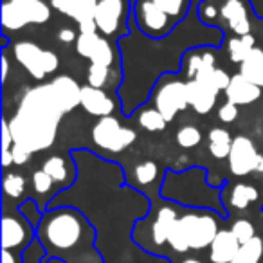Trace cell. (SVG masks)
I'll return each mask as SVG.
<instances>
[{"instance_id": "obj_1", "label": "cell", "mask_w": 263, "mask_h": 263, "mask_svg": "<svg viewBox=\"0 0 263 263\" xmlns=\"http://www.w3.org/2000/svg\"><path fill=\"white\" fill-rule=\"evenodd\" d=\"M197 2L190 15L164 38H150L130 18V34L117 40L123 80L117 88L121 110L126 117L146 105L152 90L164 74L182 70L184 54L197 47H220L226 33L220 26H205L197 16Z\"/></svg>"}, {"instance_id": "obj_2", "label": "cell", "mask_w": 263, "mask_h": 263, "mask_svg": "<svg viewBox=\"0 0 263 263\" xmlns=\"http://www.w3.org/2000/svg\"><path fill=\"white\" fill-rule=\"evenodd\" d=\"M80 99L81 87L70 76H58L29 88L13 117H8L15 144L29 154L51 148L63 116L80 106Z\"/></svg>"}, {"instance_id": "obj_3", "label": "cell", "mask_w": 263, "mask_h": 263, "mask_svg": "<svg viewBox=\"0 0 263 263\" xmlns=\"http://www.w3.org/2000/svg\"><path fill=\"white\" fill-rule=\"evenodd\" d=\"M161 197L190 209H218L223 215L220 208L222 195L208 182V172L204 168H187L182 172L168 170L162 179Z\"/></svg>"}, {"instance_id": "obj_4", "label": "cell", "mask_w": 263, "mask_h": 263, "mask_svg": "<svg viewBox=\"0 0 263 263\" xmlns=\"http://www.w3.org/2000/svg\"><path fill=\"white\" fill-rule=\"evenodd\" d=\"M92 229L85 216L72 205H58L49 208L36 226V234L42 245L56 251L74 249L85 234H90Z\"/></svg>"}, {"instance_id": "obj_5", "label": "cell", "mask_w": 263, "mask_h": 263, "mask_svg": "<svg viewBox=\"0 0 263 263\" xmlns=\"http://www.w3.org/2000/svg\"><path fill=\"white\" fill-rule=\"evenodd\" d=\"M218 231V218L211 209H187L172 227L168 243L177 252L200 251L211 247Z\"/></svg>"}, {"instance_id": "obj_6", "label": "cell", "mask_w": 263, "mask_h": 263, "mask_svg": "<svg viewBox=\"0 0 263 263\" xmlns=\"http://www.w3.org/2000/svg\"><path fill=\"white\" fill-rule=\"evenodd\" d=\"M2 34L22 31L27 26H44L51 20L52 8L45 0H2Z\"/></svg>"}, {"instance_id": "obj_7", "label": "cell", "mask_w": 263, "mask_h": 263, "mask_svg": "<svg viewBox=\"0 0 263 263\" xmlns=\"http://www.w3.org/2000/svg\"><path fill=\"white\" fill-rule=\"evenodd\" d=\"M132 0H98L94 24L99 34L108 40H121L130 34Z\"/></svg>"}, {"instance_id": "obj_8", "label": "cell", "mask_w": 263, "mask_h": 263, "mask_svg": "<svg viewBox=\"0 0 263 263\" xmlns=\"http://www.w3.org/2000/svg\"><path fill=\"white\" fill-rule=\"evenodd\" d=\"M13 56L33 80L44 81L60 67V58L54 51L44 49L31 40H20L13 45Z\"/></svg>"}, {"instance_id": "obj_9", "label": "cell", "mask_w": 263, "mask_h": 263, "mask_svg": "<svg viewBox=\"0 0 263 263\" xmlns=\"http://www.w3.org/2000/svg\"><path fill=\"white\" fill-rule=\"evenodd\" d=\"M150 99L155 108L166 117L168 123H172L177 117V114H180L190 106L186 81L179 80L173 74H164L157 81V85L152 90Z\"/></svg>"}, {"instance_id": "obj_10", "label": "cell", "mask_w": 263, "mask_h": 263, "mask_svg": "<svg viewBox=\"0 0 263 263\" xmlns=\"http://www.w3.org/2000/svg\"><path fill=\"white\" fill-rule=\"evenodd\" d=\"M137 132L134 128L123 126L116 116L101 117L92 126V141L98 148L108 154H121L136 143Z\"/></svg>"}, {"instance_id": "obj_11", "label": "cell", "mask_w": 263, "mask_h": 263, "mask_svg": "<svg viewBox=\"0 0 263 263\" xmlns=\"http://www.w3.org/2000/svg\"><path fill=\"white\" fill-rule=\"evenodd\" d=\"M132 16L141 33L150 38H164L179 26L154 0H136V4L132 8Z\"/></svg>"}, {"instance_id": "obj_12", "label": "cell", "mask_w": 263, "mask_h": 263, "mask_svg": "<svg viewBox=\"0 0 263 263\" xmlns=\"http://www.w3.org/2000/svg\"><path fill=\"white\" fill-rule=\"evenodd\" d=\"M74 47H76V52L81 58L88 60L94 65L112 67L114 62H116V47H114L108 38L99 34L98 31H94V33H80Z\"/></svg>"}, {"instance_id": "obj_13", "label": "cell", "mask_w": 263, "mask_h": 263, "mask_svg": "<svg viewBox=\"0 0 263 263\" xmlns=\"http://www.w3.org/2000/svg\"><path fill=\"white\" fill-rule=\"evenodd\" d=\"M259 152L256 150L254 143L247 136H236L233 139L231 154L227 157V164L234 177H247L254 173L258 164Z\"/></svg>"}, {"instance_id": "obj_14", "label": "cell", "mask_w": 263, "mask_h": 263, "mask_svg": "<svg viewBox=\"0 0 263 263\" xmlns=\"http://www.w3.org/2000/svg\"><path fill=\"white\" fill-rule=\"evenodd\" d=\"M51 8L62 15L72 18L80 27V33H94V15L98 0H49Z\"/></svg>"}, {"instance_id": "obj_15", "label": "cell", "mask_w": 263, "mask_h": 263, "mask_svg": "<svg viewBox=\"0 0 263 263\" xmlns=\"http://www.w3.org/2000/svg\"><path fill=\"white\" fill-rule=\"evenodd\" d=\"M220 22L229 29V33H233V36L251 34L247 0H223L220 4Z\"/></svg>"}, {"instance_id": "obj_16", "label": "cell", "mask_w": 263, "mask_h": 263, "mask_svg": "<svg viewBox=\"0 0 263 263\" xmlns=\"http://www.w3.org/2000/svg\"><path fill=\"white\" fill-rule=\"evenodd\" d=\"M33 227L22 215H4L2 218V249H18L31 241Z\"/></svg>"}, {"instance_id": "obj_17", "label": "cell", "mask_w": 263, "mask_h": 263, "mask_svg": "<svg viewBox=\"0 0 263 263\" xmlns=\"http://www.w3.org/2000/svg\"><path fill=\"white\" fill-rule=\"evenodd\" d=\"M80 106L90 116L98 117H108L116 110V99L105 90V88H96L90 85H83L81 87V99Z\"/></svg>"}, {"instance_id": "obj_18", "label": "cell", "mask_w": 263, "mask_h": 263, "mask_svg": "<svg viewBox=\"0 0 263 263\" xmlns=\"http://www.w3.org/2000/svg\"><path fill=\"white\" fill-rule=\"evenodd\" d=\"M42 170H44L58 186L65 187V190H67V186H72V182L78 177L76 162L70 157V154H69V157H63V155H58V154L49 155L44 161V164H42Z\"/></svg>"}, {"instance_id": "obj_19", "label": "cell", "mask_w": 263, "mask_h": 263, "mask_svg": "<svg viewBox=\"0 0 263 263\" xmlns=\"http://www.w3.org/2000/svg\"><path fill=\"white\" fill-rule=\"evenodd\" d=\"M226 99L229 103H234L238 106L252 105L261 98V87H258L256 83L249 81L245 76H241L240 72L231 76V83L226 88Z\"/></svg>"}, {"instance_id": "obj_20", "label": "cell", "mask_w": 263, "mask_h": 263, "mask_svg": "<svg viewBox=\"0 0 263 263\" xmlns=\"http://www.w3.org/2000/svg\"><path fill=\"white\" fill-rule=\"evenodd\" d=\"M187 88V103L200 116H208L213 108L216 106V99H218L220 92L215 88L208 87V85L200 83L197 80H186Z\"/></svg>"}, {"instance_id": "obj_21", "label": "cell", "mask_w": 263, "mask_h": 263, "mask_svg": "<svg viewBox=\"0 0 263 263\" xmlns=\"http://www.w3.org/2000/svg\"><path fill=\"white\" fill-rule=\"evenodd\" d=\"M241 243L231 229H220L209 247V259L213 263H231L238 254Z\"/></svg>"}, {"instance_id": "obj_22", "label": "cell", "mask_w": 263, "mask_h": 263, "mask_svg": "<svg viewBox=\"0 0 263 263\" xmlns=\"http://www.w3.org/2000/svg\"><path fill=\"white\" fill-rule=\"evenodd\" d=\"M208 65H215V47H197L184 54L182 70L187 80H195V76Z\"/></svg>"}, {"instance_id": "obj_23", "label": "cell", "mask_w": 263, "mask_h": 263, "mask_svg": "<svg viewBox=\"0 0 263 263\" xmlns=\"http://www.w3.org/2000/svg\"><path fill=\"white\" fill-rule=\"evenodd\" d=\"M177 218H179V211L173 205H164L159 209L157 216L152 223V240L155 245L168 243L170 233H172V227L175 226Z\"/></svg>"}, {"instance_id": "obj_24", "label": "cell", "mask_w": 263, "mask_h": 263, "mask_svg": "<svg viewBox=\"0 0 263 263\" xmlns=\"http://www.w3.org/2000/svg\"><path fill=\"white\" fill-rule=\"evenodd\" d=\"M233 139L231 137L229 130L226 128L215 126L209 130L208 134V150L216 161H222V159H227L231 154V146H233Z\"/></svg>"}, {"instance_id": "obj_25", "label": "cell", "mask_w": 263, "mask_h": 263, "mask_svg": "<svg viewBox=\"0 0 263 263\" xmlns=\"http://www.w3.org/2000/svg\"><path fill=\"white\" fill-rule=\"evenodd\" d=\"M258 190H256L252 184H245V182H238V184H233V187L229 190V195H227V204L231 208L238 209V211H243L247 209L252 202L258 200Z\"/></svg>"}, {"instance_id": "obj_26", "label": "cell", "mask_w": 263, "mask_h": 263, "mask_svg": "<svg viewBox=\"0 0 263 263\" xmlns=\"http://www.w3.org/2000/svg\"><path fill=\"white\" fill-rule=\"evenodd\" d=\"M134 116H136L137 124L146 132H164L166 124H168L166 117L155 106L143 105L134 112Z\"/></svg>"}, {"instance_id": "obj_27", "label": "cell", "mask_w": 263, "mask_h": 263, "mask_svg": "<svg viewBox=\"0 0 263 263\" xmlns=\"http://www.w3.org/2000/svg\"><path fill=\"white\" fill-rule=\"evenodd\" d=\"M256 49V38L252 34L245 36H231L227 40V54L233 63H243L247 56Z\"/></svg>"}, {"instance_id": "obj_28", "label": "cell", "mask_w": 263, "mask_h": 263, "mask_svg": "<svg viewBox=\"0 0 263 263\" xmlns=\"http://www.w3.org/2000/svg\"><path fill=\"white\" fill-rule=\"evenodd\" d=\"M240 74L263 88V49L256 47L247 60L240 63Z\"/></svg>"}, {"instance_id": "obj_29", "label": "cell", "mask_w": 263, "mask_h": 263, "mask_svg": "<svg viewBox=\"0 0 263 263\" xmlns=\"http://www.w3.org/2000/svg\"><path fill=\"white\" fill-rule=\"evenodd\" d=\"M195 80L200 81V83L208 85V87L215 88L216 92H226V88L231 83V76L223 69L216 65H208L200 70V72L195 76Z\"/></svg>"}, {"instance_id": "obj_30", "label": "cell", "mask_w": 263, "mask_h": 263, "mask_svg": "<svg viewBox=\"0 0 263 263\" xmlns=\"http://www.w3.org/2000/svg\"><path fill=\"white\" fill-rule=\"evenodd\" d=\"M263 256V240L259 236H254L247 243H241L238 254L231 263H259Z\"/></svg>"}, {"instance_id": "obj_31", "label": "cell", "mask_w": 263, "mask_h": 263, "mask_svg": "<svg viewBox=\"0 0 263 263\" xmlns=\"http://www.w3.org/2000/svg\"><path fill=\"white\" fill-rule=\"evenodd\" d=\"M154 2L162 11L168 13L177 24L182 22L193 8V0H154Z\"/></svg>"}, {"instance_id": "obj_32", "label": "cell", "mask_w": 263, "mask_h": 263, "mask_svg": "<svg viewBox=\"0 0 263 263\" xmlns=\"http://www.w3.org/2000/svg\"><path fill=\"white\" fill-rule=\"evenodd\" d=\"M159 177V164L155 161H143L134 168V180L137 186H150Z\"/></svg>"}, {"instance_id": "obj_33", "label": "cell", "mask_w": 263, "mask_h": 263, "mask_svg": "<svg viewBox=\"0 0 263 263\" xmlns=\"http://www.w3.org/2000/svg\"><path fill=\"white\" fill-rule=\"evenodd\" d=\"M197 16L205 26H218L220 18V2L218 0H198Z\"/></svg>"}, {"instance_id": "obj_34", "label": "cell", "mask_w": 263, "mask_h": 263, "mask_svg": "<svg viewBox=\"0 0 263 263\" xmlns=\"http://www.w3.org/2000/svg\"><path fill=\"white\" fill-rule=\"evenodd\" d=\"M177 144L184 150H193L200 144L202 141V132L198 130V126L195 124H184L177 130Z\"/></svg>"}, {"instance_id": "obj_35", "label": "cell", "mask_w": 263, "mask_h": 263, "mask_svg": "<svg viewBox=\"0 0 263 263\" xmlns=\"http://www.w3.org/2000/svg\"><path fill=\"white\" fill-rule=\"evenodd\" d=\"M110 78H112V67H105V65H94L90 63L87 72V85L96 88H105L108 87Z\"/></svg>"}, {"instance_id": "obj_36", "label": "cell", "mask_w": 263, "mask_h": 263, "mask_svg": "<svg viewBox=\"0 0 263 263\" xmlns=\"http://www.w3.org/2000/svg\"><path fill=\"white\" fill-rule=\"evenodd\" d=\"M2 190L4 195L9 198H20L26 191V179L20 173H6L2 180Z\"/></svg>"}, {"instance_id": "obj_37", "label": "cell", "mask_w": 263, "mask_h": 263, "mask_svg": "<svg viewBox=\"0 0 263 263\" xmlns=\"http://www.w3.org/2000/svg\"><path fill=\"white\" fill-rule=\"evenodd\" d=\"M18 213L27 220V222H31V226H38L42 216H44V213L40 211V208H38L36 202H34L33 198L24 200L22 204L18 205Z\"/></svg>"}, {"instance_id": "obj_38", "label": "cell", "mask_w": 263, "mask_h": 263, "mask_svg": "<svg viewBox=\"0 0 263 263\" xmlns=\"http://www.w3.org/2000/svg\"><path fill=\"white\" fill-rule=\"evenodd\" d=\"M231 231L234 233V236L238 238L240 243H247L249 240H252V238L256 236L252 222H249V220H245V218L236 220V222L233 223V227H231Z\"/></svg>"}, {"instance_id": "obj_39", "label": "cell", "mask_w": 263, "mask_h": 263, "mask_svg": "<svg viewBox=\"0 0 263 263\" xmlns=\"http://www.w3.org/2000/svg\"><path fill=\"white\" fill-rule=\"evenodd\" d=\"M54 180L44 172V170H36L33 173V190L36 191L38 195H47L49 191L54 187Z\"/></svg>"}, {"instance_id": "obj_40", "label": "cell", "mask_w": 263, "mask_h": 263, "mask_svg": "<svg viewBox=\"0 0 263 263\" xmlns=\"http://www.w3.org/2000/svg\"><path fill=\"white\" fill-rule=\"evenodd\" d=\"M218 119L222 121V123H226V124L234 123V121L238 119V105H234V103H229V101H226L223 105H220Z\"/></svg>"}, {"instance_id": "obj_41", "label": "cell", "mask_w": 263, "mask_h": 263, "mask_svg": "<svg viewBox=\"0 0 263 263\" xmlns=\"http://www.w3.org/2000/svg\"><path fill=\"white\" fill-rule=\"evenodd\" d=\"M13 146H15V139H13V134H11V128H9L8 117L4 116V119H2V152L11 150Z\"/></svg>"}, {"instance_id": "obj_42", "label": "cell", "mask_w": 263, "mask_h": 263, "mask_svg": "<svg viewBox=\"0 0 263 263\" xmlns=\"http://www.w3.org/2000/svg\"><path fill=\"white\" fill-rule=\"evenodd\" d=\"M11 152H13V161H15L16 166L27 164V162H29V159H31V155H33V154H29L27 150H24L22 146H18V144H15V146L11 148Z\"/></svg>"}, {"instance_id": "obj_43", "label": "cell", "mask_w": 263, "mask_h": 263, "mask_svg": "<svg viewBox=\"0 0 263 263\" xmlns=\"http://www.w3.org/2000/svg\"><path fill=\"white\" fill-rule=\"evenodd\" d=\"M78 34H80V33H76L72 27H62V29L58 31V40L62 42V44H65V45L72 44V42L76 44Z\"/></svg>"}, {"instance_id": "obj_44", "label": "cell", "mask_w": 263, "mask_h": 263, "mask_svg": "<svg viewBox=\"0 0 263 263\" xmlns=\"http://www.w3.org/2000/svg\"><path fill=\"white\" fill-rule=\"evenodd\" d=\"M8 74H9V60L6 54V49H2V83L6 85L8 81Z\"/></svg>"}, {"instance_id": "obj_45", "label": "cell", "mask_w": 263, "mask_h": 263, "mask_svg": "<svg viewBox=\"0 0 263 263\" xmlns=\"http://www.w3.org/2000/svg\"><path fill=\"white\" fill-rule=\"evenodd\" d=\"M11 164H15V161H13V152L4 150L2 152V166H4V168H9Z\"/></svg>"}, {"instance_id": "obj_46", "label": "cell", "mask_w": 263, "mask_h": 263, "mask_svg": "<svg viewBox=\"0 0 263 263\" xmlns=\"http://www.w3.org/2000/svg\"><path fill=\"white\" fill-rule=\"evenodd\" d=\"M2 263H18V259L15 258V254H13L11 251L4 249V251H2Z\"/></svg>"}, {"instance_id": "obj_47", "label": "cell", "mask_w": 263, "mask_h": 263, "mask_svg": "<svg viewBox=\"0 0 263 263\" xmlns=\"http://www.w3.org/2000/svg\"><path fill=\"white\" fill-rule=\"evenodd\" d=\"M254 173H258V175H263V154H259V159H258V164H256Z\"/></svg>"}, {"instance_id": "obj_48", "label": "cell", "mask_w": 263, "mask_h": 263, "mask_svg": "<svg viewBox=\"0 0 263 263\" xmlns=\"http://www.w3.org/2000/svg\"><path fill=\"white\" fill-rule=\"evenodd\" d=\"M182 263H202V261H198V259H195V258H187V259H184Z\"/></svg>"}]
</instances>
